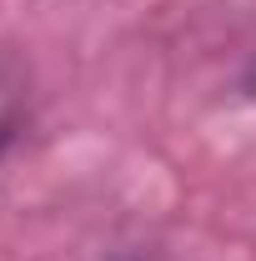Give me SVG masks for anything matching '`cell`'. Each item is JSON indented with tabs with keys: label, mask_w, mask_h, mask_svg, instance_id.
<instances>
[{
	"label": "cell",
	"mask_w": 256,
	"mask_h": 261,
	"mask_svg": "<svg viewBox=\"0 0 256 261\" xmlns=\"http://www.w3.org/2000/svg\"><path fill=\"white\" fill-rule=\"evenodd\" d=\"M10 126H15V96H10V86L0 81V151H5V141H10Z\"/></svg>",
	"instance_id": "obj_1"
}]
</instances>
